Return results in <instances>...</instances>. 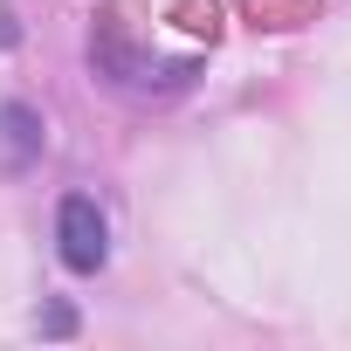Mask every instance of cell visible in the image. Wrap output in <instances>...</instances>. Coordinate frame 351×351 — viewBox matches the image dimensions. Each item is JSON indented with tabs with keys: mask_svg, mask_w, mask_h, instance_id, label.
Returning a JSON list of instances; mask_svg holds the SVG:
<instances>
[{
	"mask_svg": "<svg viewBox=\"0 0 351 351\" xmlns=\"http://www.w3.org/2000/svg\"><path fill=\"white\" fill-rule=\"evenodd\" d=\"M0 145H8V165H28L42 152V117L28 104H0Z\"/></svg>",
	"mask_w": 351,
	"mask_h": 351,
	"instance_id": "cell-2",
	"label": "cell"
},
{
	"mask_svg": "<svg viewBox=\"0 0 351 351\" xmlns=\"http://www.w3.org/2000/svg\"><path fill=\"white\" fill-rule=\"evenodd\" d=\"M56 241H62V262H69L76 276L104 269V255H110V221H104V207H97L90 193H69L62 214H56Z\"/></svg>",
	"mask_w": 351,
	"mask_h": 351,
	"instance_id": "cell-1",
	"label": "cell"
},
{
	"mask_svg": "<svg viewBox=\"0 0 351 351\" xmlns=\"http://www.w3.org/2000/svg\"><path fill=\"white\" fill-rule=\"evenodd\" d=\"M14 42H21V28H14V14H8V8H0V49H14Z\"/></svg>",
	"mask_w": 351,
	"mask_h": 351,
	"instance_id": "cell-4",
	"label": "cell"
},
{
	"mask_svg": "<svg viewBox=\"0 0 351 351\" xmlns=\"http://www.w3.org/2000/svg\"><path fill=\"white\" fill-rule=\"evenodd\" d=\"M69 330H76V317H69V303H56L49 310V337H69Z\"/></svg>",
	"mask_w": 351,
	"mask_h": 351,
	"instance_id": "cell-3",
	"label": "cell"
}]
</instances>
